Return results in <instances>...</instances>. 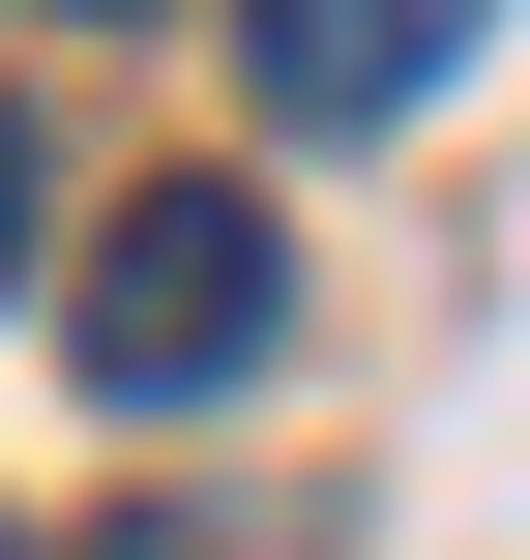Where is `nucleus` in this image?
Masks as SVG:
<instances>
[{
  "label": "nucleus",
  "mask_w": 530,
  "mask_h": 560,
  "mask_svg": "<svg viewBox=\"0 0 530 560\" xmlns=\"http://www.w3.org/2000/svg\"><path fill=\"white\" fill-rule=\"evenodd\" d=\"M472 59V0H236V89L295 118V148H354V118H413Z\"/></svg>",
  "instance_id": "2"
},
{
  "label": "nucleus",
  "mask_w": 530,
  "mask_h": 560,
  "mask_svg": "<svg viewBox=\"0 0 530 560\" xmlns=\"http://www.w3.org/2000/svg\"><path fill=\"white\" fill-rule=\"evenodd\" d=\"M30 207H59V177H30V118H0V295H30Z\"/></svg>",
  "instance_id": "3"
},
{
  "label": "nucleus",
  "mask_w": 530,
  "mask_h": 560,
  "mask_svg": "<svg viewBox=\"0 0 530 560\" xmlns=\"http://www.w3.org/2000/svg\"><path fill=\"white\" fill-rule=\"evenodd\" d=\"M59 30H148V0H59Z\"/></svg>",
  "instance_id": "4"
},
{
  "label": "nucleus",
  "mask_w": 530,
  "mask_h": 560,
  "mask_svg": "<svg viewBox=\"0 0 530 560\" xmlns=\"http://www.w3.org/2000/svg\"><path fill=\"white\" fill-rule=\"evenodd\" d=\"M59 354H89V413H236V384L295 354V236H266V177H148V207L89 236Z\"/></svg>",
  "instance_id": "1"
}]
</instances>
